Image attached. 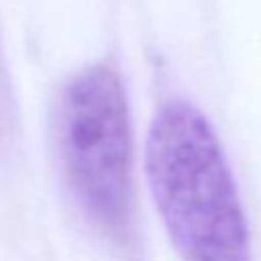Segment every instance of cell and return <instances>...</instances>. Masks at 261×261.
Instances as JSON below:
<instances>
[{
  "mask_svg": "<svg viewBox=\"0 0 261 261\" xmlns=\"http://www.w3.org/2000/svg\"><path fill=\"white\" fill-rule=\"evenodd\" d=\"M65 181L84 214L112 239L130 218V128L120 77L106 65L77 73L53 116Z\"/></svg>",
  "mask_w": 261,
  "mask_h": 261,
  "instance_id": "cell-2",
  "label": "cell"
},
{
  "mask_svg": "<svg viewBox=\"0 0 261 261\" xmlns=\"http://www.w3.org/2000/svg\"><path fill=\"white\" fill-rule=\"evenodd\" d=\"M147 175L184 261H249V232L220 143L188 102L165 104L149 130Z\"/></svg>",
  "mask_w": 261,
  "mask_h": 261,
  "instance_id": "cell-1",
  "label": "cell"
}]
</instances>
